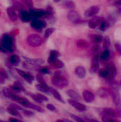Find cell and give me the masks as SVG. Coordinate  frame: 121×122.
Listing matches in <instances>:
<instances>
[{"label":"cell","mask_w":121,"mask_h":122,"mask_svg":"<svg viewBox=\"0 0 121 122\" xmlns=\"http://www.w3.org/2000/svg\"><path fill=\"white\" fill-rule=\"evenodd\" d=\"M58 56V53L56 51H51V54H50L49 57L48 59V61L50 64H52L57 59Z\"/></svg>","instance_id":"obj_21"},{"label":"cell","mask_w":121,"mask_h":122,"mask_svg":"<svg viewBox=\"0 0 121 122\" xmlns=\"http://www.w3.org/2000/svg\"><path fill=\"white\" fill-rule=\"evenodd\" d=\"M30 96H31V97L35 102H38V103H42V102H44V101L39 97V96L38 94H31Z\"/></svg>","instance_id":"obj_32"},{"label":"cell","mask_w":121,"mask_h":122,"mask_svg":"<svg viewBox=\"0 0 121 122\" xmlns=\"http://www.w3.org/2000/svg\"><path fill=\"white\" fill-rule=\"evenodd\" d=\"M52 64L55 68H58V69H61V68L64 67V64L61 61H60L57 59L52 63Z\"/></svg>","instance_id":"obj_27"},{"label":"cell","mask_w":121,"mask_h":122,"mask_svg":"<svg viewBox=\"0 0 121 122\" xmlns=\"http://www.w3.org/2000/svg\"><path fill=\"white\" fill-rule=\"evenodd\" d=\"M44 40L42 37L37 34H31L27 37V44L32 47H38L42 45Z\"/></svg>","instance_id":"obj_1"},{"label":"cell","mask_w":121,"mask_h":122,"mask_svg":"<svg viewBox=\"0 0 121 122\" xmlns=\"http://www.w3.org/2000/svg\"><path fill=\"white\" fill-rule=\"evenodd\" d=\"M7 112L8 113H9L10 114H11L12 116L14 117H19V112H18V109L16 107V106H11L7 109Z\"/></svg>","instance_id":"obj_19"},{"label":"cell","mask_w":121,"mask_h":122,"mask_svg":"<svg viewBox=\"0 0 121 122\" xmlns=\"http://www.w3.org/2000/svg\"><path fill=\"white\" fill-rule=\"evenodd\" d=\"M31 26L36 29H41L46 26V23L42 20L34 19L31 22Z\"/></svg>","instance_id":"obj_11"},{"label":"cell","mask_w":121,"mask_h":122,"mask_svg":"<svg viewBox=\"0 0 121 122\" xmlns=\"http://www.w3.org/2000/svg\"><path fill=\"white\" fill-rule=\"evenodd\" d=\"M16 71H17V73H18L22 78H24L27 82L31 83V82L33 81V80H34V76H33L31 74H30L29 73L26 72V71H22V70H20V69H16Z\"/></svg>","instance_id":"obj_8"},{"label":"cell","mask_w":121,"mask_h":122,"mask_svg":"<svg viewBox=\"0 0 121 122\" xmlns=\"http://www.w3.org/2000/svg\"><path fill=\"white\" fill-rule=\"evenodd\" d=\"M75 74L81 79L84 78L86 76V69L82 66H78L75 69Z\"/></svg>","instance_id":"obj_10"},{"label":"cell","mask_w":121,"mask_h":122,"mask_svg":"<svg viewBox=\"0 0 121 122\" xmlns=\"http://www.w3.org/2000/svg\"><path fill=\"white\" fill-rule=\"evenodd\" d=\"M115 46H116V49L117 51L120 54V55L121 56V44H120V43H116L115 44Z\"/></svg>","instance_id":"obj_38"},{"label":"cell","mask_w":121,"mask_h":122,"mask_svg":"<svg viewBox=\"0 0 121 122\" xmlns=\"http://www.w3.org/2000/svg\"><path fill=\"white\" fill-rule=\"evenodd\" d=\"M99 10H100V9L98 6H92L85 11L84 14L86 16H95L96 14H97L99 12Z\"/></svg>","instance_id":"obj_7"},{"label":"cell","mask_w":121,"mask_h":122,"mask_svg":"<svg viewBox=\"0 0 121 122\" xmlns=\"http://www.w3.org/2000/svg\"><path fill=\"white\" fill-rule=\"evenodd\" d=\"M103 114H104V115H106V116H108L109 117H112V118H115L118 115V112H116V111H115L114 109H111V108L104 109Z\"/></svg>","instance_id":"obj_16"},{"label":"cell","mask_w":121,"mask_h":122,"mask_svg":"<svg viewBox=\"0 0 121 122\" xmlns=\"http://www.w3.org/2000/svg\"><path fill=\"white\" fill-rule=\"evenodd\" d=\"M40 71L41 72V73H43V74H48V73H49V70L47 69V68H42V69H40Z\"/></svg>","instance_id":"obj_39"},{"label":"cell","mask_w":121,"mask_h":122,"mask_svg":"<svg viewBox=\"0 0 121 122\" xmlns=\"http://www.w3.org/2000/svg\"><path fill=\"white\" fill-rule=\"evenodd\" d=\"M22 112L24 114V115H26V117H32L34 115V113L30 112V111H28V110H24V109H22Z\"/></svg>","instance_id":"obj_35"},{"label":"cell","mask_w":121,"mask_h":122,"mask_svg":"<svg viewBox=\"0 0 121 122\" xmlns=\"http://www.w3.org/2000/svg\"><path fill=\"white\" fill-rule=\"evenodd\" d=\"M64 6H66V8L70 9H73L76 6L74 2L73 1H71V0H66L64 2Z\"/></svg>","instance_id":"obj_26"},{"label":"cell","mask_w":121,"mask_h":122,"mask_svg":"<svg viewBox=\"0 0 121 122\" xmlns=\"http://www.w3.org/2000/svg\"><path fill=\"white\" fill-rule=\"evenodd\" d=\"M12 44H13V38L11 35L6 34L4 35L1 40V46L6 51H12Z\"/></svg>","instance_id":"obj_3"},{"label":"cell","mask_w":121,"mask_h":122,"mask_svg":"<svg viewBox=\"0 0 121 122\" xmlns=\"http://www.w3.org/2000/svg\"><path fill=\"white\" fill-rule=\"evenodd\" d=\"M68 20L73 24H80L83 22V19L79 13L73 9H71L68 14Z\"/></svg>","instance_id":"obj_4"},{"label":"cell","mask_w":121,"mask_h":122,"mask_svg":"<svg viewBox=\"0 0 121 122\" xmlns=\"http://www.w3.org/2000/svg\"><path fill=\"white\" fill-rule=\"evenodd\" d=\"M77 46L80 48H87L89 46V44L87 41L84 39H79L77 41Z\"/></svg>","instance_id":"obj_22"},{"label":"cell","mask_w":121,"mask_h":122,"mask_svg":"<svg viewBox=\"0 0 121 122\" xmlns=\"http://www.w3.org/2000/svg\"><path fill=\"white\" fill-rule=\"evenodd\" d=\"M11 89L16 92H21V91L24 90L23 86L21 84H14V85H13L11 86Z\"/></svg>","instance_id":"obj_29"},{"label":"cell","mask_w":121,"mask_h":122,"mask_svg":"<svg viewBox=\"0 0 121 122\" xmlns=\"http://www.w3.org/2000/svg\"><path fill=\"white\" fill-rule=\"evenodd\" d=\"M110 57V52L108 49H106L105 51H103V53L100 56V59L102 61H106L109 59Z\"/></svg>","instance_id":"obj_25"},{"label":"cell","mask_w":121,"mask_h":122,"mask_svg":"<svg viewBox=\"0 0 121 122\" xmlns=\"http://www.w3.org/2000/svg\"><path fill=\"white\" fill-rule=\"evenodd\" d=\"M29 108H30V109H34V110L38 111V112H44V109H42L41 107H39L38 105H35V104H32V103H31V106H30Z\"/></svg>","instance_id":"obj_31"},{"label":"cell","mask_w":121,"mask_h":122,"mask_svg":"<svg viewBox=\"0 0 121 122\" xmlns=\"http://www.w3.org/2000/svg\"><path fill=\"white\" fill-rule=\"evenodd\" d=\"M53 1L56 2V3H58L59 1H61V0H53Z\"/></svg>","instance_id":"obj_42"},{"label":"cell","mask_w":121,"mask_h":122,"mask_svg":"<svg viewBox=\"0 0 121 122\" xmlns=\"http://www.w3.org/2000/svg\"><path fill=\"white\" fill-rule=\"evenodd\" d=\"M36 89L44 93H47L50 92V87H48L46 84H39L36 86Z\"/></svg>","instance_id":"obj_18"},{"label":"cell","mask_w":121,"mask_h":122,"mask_svg":"<svg viewBox=\"0 0 121 122\" xmlns=\"http://www.w3.org/2000/svg\"><path fill=\"white\" fill-rule=\"evenodd\" d=\"M83 97L84 101L87 103H91L95 99V96L93 93L88 90H86L83 92Z\"/></svg>","instance_id":"obj_6"},{"label":"cell","mask_w":121,"mask_h":122,"mask_svg":"<svg viewBox=\"0 0 121 122\" xmlns=\"http://www.w3.org/2000/svg\"><path fill=\"white\" fill-rule=\"evenodd\" d=\"M51 82L55 86L61 89L66 87L68 85V81L67 79L59 74H55L51 78Z\"/></svg>","instance_id":"obj_2"},{"label":"cell","mask_w":121,"mask_h":122,"mask_svg":"<svg viewBox=\"0 0 121 122\" xmlns=\"http://www.w3.org/2000/svg\"><path fill=\"white\" fill-rule=\"evenodd\" d=\"M71 117H72L75 121H76V122H83V121H84L83 119H81V118H80V117H77V116H76V115L71 114Z\"/></svg>","instance_id":"obj_37"},{"label":"cell","mask_w":121,"mask_h":122,"mask_svg":"<svg viewBox=\"0 0 121 122\" xmlns=\"http://www.w3.org/2000/svg\"><path fill=\"white\" fill-rule=\"evenodd\" d=\"M29 13L31 16V18L33 17L34 19H38V18L42 17L46 14V12L43 10H41V9H39V10L31 9Z\"/></svg>","instance_id":"obj_12"},{"label":"cell","mask_w":121,"mask_h":122,"mask_svg":"<svg viewBox=\"0 0 121 122\" xmlns=\"http://www.w3.org/2000/svg\"><path fill=\"white\" fill-rule=\"evenodd\" d=\"M46 108L48 109V110H50V111H51V112H56V108L53 105V104H48L47 105H46Z\"/></svg>","instance_id":"obj_34"},{"label":"cell","mask_w":121,"mask_h":122,"mask_svg":"<svg viewBox=\"0 0 121 122\" xmlns=\"http://www.w3.org/2000/svg\"><path fill=\"white\" fill-rule=\"evenodd\" d=\"M66 93H67L68 96L71 99H72L77 100V101H78V100L81 99V97H80L79 94H78L77 92H76L75 90L69 89V90L67 91Z\"/></svg>","instance_id":"obj_15"},{"label":"cell","mask_w":121,"mask_h":122,"mask_svg":"<svg viewBox=\"0 0 121 122\" xmlns=\"http://www.w3.org/2000/svg\"><path fill=\"white\" fill-rule=\"evenodd\" d=\"M103 20H102V19L99 18V17H95V18H92L91 19H90L88 22V26L91 29H95L97 26H99L101 23L103 21Z\"/></svg>","instance_id":"obj_9"},{"label":"cell","mask_w":121,"mask_h":122,"mask_svg":"<svg viewBox=\"0 0 121 122\" xmlns=\"http://www.w3.org/2000/svg\"><path fill=\"white\" fill-rule=\"evenodd\" d=\"M6 11H7L8 16L10 19V20L12 21H16L17 20V14L16 13L15 9L13 7L10 6V7L7 8Z\"/></svg>","instance_id":"obj_13"},{"label":"cell","mask_w":121,"mask_h":122,"mask_svg":"<svg viewBox=\"0 0 121 122\" xmlns=\"http://www.w3.org/2000/svg\"><path fill=\"white\" fill-rule=\"evenodd\" d=\"M9 61L11 64L13 65H16L18 64V63L19 62V57L16 55V54H14V55H11L9 58Z\"/></svg>","instance_id":"obj_23"},{"label":"cell","mask_w":121,"mask_h":122,"mask_svg":"<svg viewBox=\"0 0 121 122\" xmlns=\"http://www.w3.org/2000/svg\"><path fill=\"white\" fill-rule=\"evenodd\" d=\"M102 41V36L98 34H95L93 36V41L95 44H99Z\"/></svg>","instance_id":"obj_30"},{"label":"cell","mask_w":121,"mask_h":122,"mask_svg":"<svg viewBox=\"0 0 121 122\" xmlns=\"http://www.w3.org/2000/svg\"><path fill=\"white\" fill-rule=\"evenodd\" d=\"M68 103L71 106H72L73 108H75L76 110L79 111V112H86L87 110V108L85 105L82 104L81 103H80L77 100H74V99H69L68 100Z\"/></svg>","instance_id":"obj_5"},{"label":"cell","mask_w":121,"mask_h":122,"mask_svg":"<svg viewBox=\"0 0 121 122\" xmlns=\"http://www.w3.org/2000/svg\"><path fill=\"white\" fill-rule=\"evenodd\" d=\"M116 106V107H117V112H118V114H119V116L121 117V102H119V103H118V104H115Z\"/></svg>","instance_id":"obj_36"},{"label":"cell","mask_w":121,"mask_h":122,"mask_svg":"<svg viewBox=\"0 0 121 122\" xmlns=\"http://www.w3.org/2000/svg\"><path fill=\"white\" fill-rule=\"evenodd\" d=\"M120 85H121V81H120Z\"/></svg>","instance_id":"obj_43"},{"label":"cell","mask_w":121,"mask_h":122,"mask_svg":"<svg viewBox=\"0 0 121 122\" xmlns=\"http://www.w3.org/2000/svg\"><path fill=\"white\" fill-rule=\"evenodd\" d=\"M115 4L116 6H121V0H116V2H115Z\"/></svg>","instance_id":"obj_40"},{"label":"cell","mask_w":121,"mask_h":122,"mask_svg":"<svg viewBox=\"0 0 121 122\" xmlns=\"http://www.w3.org/2000/svg\"><path fill=\"white\" fill-rule=\"evenodd\" d=\"M9 121H13V122H19V120L17 119H15V118H11L9 119Z\"/></svg>","instance_id":"obj_41"},{"label":"cell","mask_w":121,"mask_h":122,"mask_svg":"<svg viewBox=\"0 0 121 122\" xmlns=\"http://www.w3.org/2000/svg\"><path fill=\"white\" fill-rule=\"evenodd\" d=\"M20 18L23 21H29L31 19V16L30 13L26 11H21L20 12Z\"/></svg>","instance_id":"obj_17"},{"label":"cell","mask_w":121,"mask_h":122,"mask_svg":"<svg viewBox=\"0 0 121 122\" xmlns=\"http://www.w3.org/2000/svg\"><path fill=\"white\" fill-rule=\"evenodd\" d=\"M21 1L29 8L31 9L33 7V1L32 0H21Z\"/></svg>","instance_id":"obj_33"},{"label":"cell","mask_w":121,"mask_h":122,"mask_svg":"<svg viewBox=\"0 0 121 122\" xmlns=\"http://www.w3.org/2000/svg\"><path fill=\"white\" fill-rule=\"evenodd\" d=\"M106 69H107V70L109 72L110 77H111V80H112L114 78V76L116 75V68L115 65L113 63H111V64H109L107 66Z\"/></svg>","instance_id":"obj_14"},{"label":"cell","mask_w":121,"mask_h":122,"mask_svg":"<svg viewBox=\"0 0 121 122\" xmlns=\"http://www.w3.org/2000/svg\"><path fill=\"white\" fill-rule=\"evenodd\" d=\"M55 30L56 29L54 28H48V29H47L45 31V33H44V39H47L49 36H51V34L55 31Z\"/></svg>","instance_id":"obj_28"},{"label":"cell","mask_w":121,"mask_h":122,"mask_svg":"<svg viewBox=\"0 0 121 122\" xmlns=\"http://www.w3.org/2000/svg\"><path fill=\"white\" fill-rule=\"evenodd\" d=\"M97 94H98V95L100 97H101V98H106V97H107L108 95V91H107L106 89H103V88H101L100 89H98Z\"/></svg>","instance_id":"obj_24"},{"label":"cell","mask_w":121,"mask_h":122,"mask_svg":"<svg viewBox=\"0 0 121 122\" xmlns=\"http://www.w3.org/2000/svg\"><path fill=\"white\" fill-rule=\"evenodd\" d=\"M50 92H51L52 95L53 96V97H54L56 99H57L58 101H60V102H63V101L62 97L61 96V94H59V92H58L57 90H56V89H52V88L50 87Z\"/></svg>","instance_id":"obj_20"}]
</instances>
